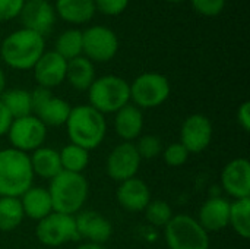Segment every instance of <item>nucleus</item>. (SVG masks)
Masks as SVG:
<instances>
[{"instance_id":"bb28decb","label":"nucleus","mask_w":250,"mask_h":249,"mask_svg":"<svg viewBox=\"0 0 250 249\" xmlns=\"http://www.w3.org/2000/svg\"><path fill=\"white\" fill-rule=\"evenodd\" d=\"M23 217L25 214L19 198L0 197V230L10 232L16 229L22 223Z\"/></svg>"},{"instance_id":"58836bf2","label":"nucleus","mask_w":250,"mask_h":249,"mask_svg":"<svg viewBox=\"0 0 250 249\" xmlns=\"http://www.w3.org/2000/svg\"><path fill=\"white\" fill-rule=\"evenodd\" d=\"M4 87H6V78H4L3 70L0 69V97H1V94L4 92Z\"/></svg>"},{"instance_id":"a878e982","label":"nucleus","mask_w":250,"mask_h":249,"mask_svg":"<svg viewBox=\"0 0 250 249\" xmlns=\"http://www.w3.org/2000/svg\"><path fill=\"white\" fill-rule=\"evenodd\" d=\"M229 225L243 239L250 238V198H240L230 204Z\"/></svg>"},{"instance_id":"5701e85b","label":"nucleus","mask_w":250,"mask_h":249,"mask_svg":"<svg viewBox=\"0 0 250 249\" xmlns=\"http://www.w3.org/2000/svg\"><path fill=\"white\" fill-rule=\"evenodd\" d=\"M29 161L34 175H38L42 179L51 181L63 170L60 163V154L53 148H47V147L37 148L29 156Z\"/></svg>"},{"instance_id":"4468645a","label":"nucleus","mask_w":250,"mask_h":249,"mask_svg":"<svg viewBox=\"0 0 250 249\" xmlns=\"http://www.w3.org/2000/svg\"><path fill=\"white\" fill-rule=\"evenodd\" d=\"M212 123L207 116L192 114L182 125L180 142L190 154H198L208 148L212 141Z\"/></svg>"},{"instance_id":"0eeeda50","label":"nucleus","mask_w":250,"mask_h":249,"mask_svg":"<svg viewBox=\"0 0 250 249\" xmlns=\"http://www.w3.org/2000/svg\"><path fill=\"white\" fill-rule=\"evenodd\" d=\"M130 85V100L136 107L154 109L167 101L170 95L168 79L157 72H145L129 84Z\"/></svg>"},{"instance_id":"f03ea898","label":"nucleus","mask_w":250,"mask_h":249,"mask_svg":"<svg viewBox=\"0 0 250 249\" xmlns=\"http://www.w3.org/2000/svg\"><path fill=\"white\" fill-rule=\"evenodd\" d=\"M64 125L70 144L79 145L88 151L97 148L104 141L107 132L104 114L97 112L89 104L72 107Z\"/></svg>"},{"instance_id":"1a4fd4ad","label":"nucleus","mask_w":250,"mask_h":249,"mask_svg":"<svg viewBox=\"0 0 250 249\" xmlns=\"http://www.w3.org/2000/svg\"><path fill=\"white\" fill-rule=\"evenodd\" d=\"M31 107L34 116L45 126L64 125L72 110L67 101L53 95L51 90L44 87H37L31 92Z\"/></svg>"},{"instance_id":"7ed1b4c3","label":"nucleus","mask_w":250,"mask_h":249,"mask_svg":"<svg viewBox=\"0 0 250 249\" xmlns=\"http://www.w3.org/2000/svg\"><path fill=\"white\" fill-rule=\"evenodd\" d=\"M32 181L28 154L12 147L0 150V197L19 198L32 186Z\"/></svg>"},{"instance_id":"473e14b6","label":"nucleus","mask_w":250,"mask_h":249,"mask_svg":"<svg viewBox=\"0 0 250 249\" xmlns=\"http://www.w3.org/2000/svg\"><path fill=\"white\" fill-rule=\"evenodd\" d=\"M227 0H190L192 7L204 16H217L226 7Z\"/></svg>"},{"instance_id":"dca6fc26","label":"nucleus","mask_w":250,"mask_h":249,"mask_svg":"<svg viewBox=\"0 0 250 249\" xmlns=\"http://www.w3.org/2000/svg\"><path fill=\"white\" fill-rule=\"evenodd\" d=\"M75 225L78 238H82L91 244L103 245L110 239L113 233L111 223L103 214L92 210L79 211L75 216Z\"/></svg>"},{"instance_id":"2f4dec72","label":"nucleus","mask_w":250,"mask_h":249,"mask_svg":"<svg viewBox=\"0 0 250 249\" xmlns=\"http://www.w3.org/2000/svg\"><path fill=\"white\" fill-rule=\"evenodd\" d=\"M161 154H163L164 161L168 166H171V167H180V166H183L188 161L189 156H190V153L185 148V145L182 142L170 144L166 150H163Z\"/></svg>"},{"instance_id":"e433bc0d","label":"nucleus","mask_w":250,"mask_h":249,"mask_svg":"<svg viewBox=\"0 0 250 249\" xmlns=\"http://www.w3.org/2000/svg\"><path fill=\"white\" fill-rule=\"evenodd\" d=\"M12 120H13L12 116L9 114V112L6 110V107H4L3 103L0 101V136H3V135L7 134Z\"/></svg>"},{"instance_id":"4be33fe9","label":"nucleus","mask_w":250,"mask_h":249,"mask_svg":"<svg viewBox=\"0 0 250 249\" xmlns=\"http://www.w3.org/2000/svg\"><path fill=\"white\" fill-rule=\"evenodd\" d=\"M56 15L69 23H86L89 22L97 9L94 0H56Z\"/></svg>"},{"instance_id":"f3484780","label":"nucleus","mask_w":250,"mask_h":249,"mask_svg":"<svg viewBox=\"0 0 250 249\" xmlns=\"http://www.w3.org/2000/svg\"><path fill=\"white\" fill-rule=\"evenodd\" d=\"M66 68L67 60H64L60 54L53 51H44L38 62L34 65V78L38 87L54 88L59 87L66 79Z\"/></svg>"},{"instance_id":"f257e3e1","label":"nucleus","mask_w":250,"mask_h":249,"mask_svg":"<svg viewBox=\"0 0 250 249\" xmlns=\"http://www.w3.org/2000/svg\"><path fill=\"white\" fill-rule=\"evenodd\" d=\"M44 51V37L25 28L9 34L0 44V59L18 70L32 69Z\"/></svg>"},{"instance_id":"ea45409f","label":"nucleus","mask_w":250,"mask_h":249,"mask_svg":"<svg viewBox=\"0 0 250 249\" xmlns=\"http://www.w3.org/2000/svg\"><path fill=\"white\" fill-rule=\"evenodd\" d=\"M168 3H180V1H185V0H166Z\"/></svg>"},{"instance_id":"72a5a7b5","label":"nucleus","mask_w":250,"mask_h":249,"mask_svg":"<svg viewBox=\"0 0 250 249\" xmlns=\"http://www.w3.org/2000/svg\"><path fill=\"white\" fill-rule=\"evenodd\" d=\"M95 9L104 15L116 16L126 10L129 0H94Z\"/></svg>"},{"instance_id":"6ab92c4d","label":"nucleus","mask_w":250,"mask_h":249,"mask_svg":"<svg viewBox=\"0 0 250 249\" xmlns=\"http://www.w3.org/2000/svg\"><path fill=\"white\" fill-rule=\"evenodd\" d=\"M230 217V203L221 197H212L207 200L201 210L198 223L207 232H218L229 226Z\"/></svg>"},{"instance_id":"cd10ccee","label":"nucleus","mask_w":250,"mask_h":249,"mask_svg":"<svg viewBox=\"0 0 250 249\" xmlns=\"http://www.w3.org/2000/svg\"><path fill=\"white\" fill-rule=\"evenodd\" d=\"M59 154H60L62 169L66 172L82 173L89 163V151L75 144H69L63 147V150L59 151Z\"/></svg>"},{"instance_id":"a19ab883","label":"nucleus","mask_w":250,"mask_h":249,"mask_svg":"<svg viewBox=\"0 0 250 249\" xmlns=\"http://www.w3.org/2000/svg\"><path fill=\"white\" fill-rule=\"evenodd\" d=\"M226 249H233V248H226Z\"/></svg>"},{"instance_id":"7c9ffc66","label":"nucleus","mask_w":250,"mask_h":249,"mask_svg":"<svg viewBox=\"0 0 250 249\" xmlns=\"http://www.w3.org/2000/svg\"><path fill=\"white\" fill-rule=\"evenodd\" d=\"M141 160H152L163 153L161 139L155 135H144L135 144Z\"/></svg>"},{"instance_id":"a211bd4d","label":"nucleus","mask_w":250,"mask_h":249,"mask_svg":"<svg viewBox=\"0 0 250 249\" xmlns=\"http://www.w3.org/2000/svg\"><path fill=\"white\" fill-rule=\"evenodd\" d=\"M117 201L119 204L132 213H139L146 208L151 201V191L148 185L139 178H130L125 182H120L117 188Z\"/></svg>"},{"instance_id":"f704fd0d","label":"nucleus","mask_w":250,"mask_h":249,"mask_svg":"<svg viewBox=\"0 0 250 249\" xmlns=\"http://www.w3.org/2000/svg\"><path fill=\"white\" fill-rule=\"evenodd\" d=\"M25 0H0V22H7L19 16Z\"/></svg>"},{"instance_id":"b1692460","label":"nucleus","mask_w":250,"mask_h":249,"mask_svg":"<svg viewBox=\"0 0 250 249\" xmlns=\"http://www.w3.org/2000/svg\"><path fill=\"white\" fill-rule=\"evenodd\" d=\"M66 79L75 90L88 91L92 82L95 81L94 63L85 56H79L72 60H67Z\"/></svg>"},{"instance_id":"423d86ee","label":"nucleus","mask_w":250,"mask_h":249,"mask_svg":"<svg viewBox=\"0 0 250 249\" xmlns=\"http://www.w3.org/2000/svg\"><path fill=\"white\" fill-rule=\"evenodd\" d=\"M164 236L168 249H208V232L196 219L188 214L173 216L164 226Z\"/></svg>"},{"instance_id":"2eb2a0df","label":"nucleus","mask_w":250,"mask_h":249,"mask_svg":"<svg viewBox=\"0 0 250 249\" xmlns=\"http://www.w3.org/2000/svg\"><path fill=\"white\" fill-rule=\"evenodd\" d=\"M223 189L233 198H250V163L246 158L231 160L221 172Z\"/></svg>"},{"instance_id":"c85d7f7f","label":"nucleus","mask_w":250,"mask_h":249,"mask_svg":"<svg viewBox=\"0 0 250 249\" xmlns=\"http://www.w3.org/2000/svg\"><path fill=\"white\" fill-rule=\"evenodd\" d=\"M54 51L64 60H72L82 56V31L67 29L62 32L56 40Z\"/></svg>"},{"instance_id":"c756f323","label":"nucleus","mask_w":250,"mask_h":249,"mask_svg":"<svg viewBox=\"0 0 250 249\" xmlns=\"http://www.w3.org/2000/svg\"><path fill=\"white\" fill-rule=\"evenodd\" d=\"M144 211H145L146 220L152 226H157V227H164L173 219L171 207L163 200L149 201V204L146 205Z\"/></svg>"},{"instance_id":"20e7f679","label":"nucleus","mask_w":250,"mask_h":249,"mask_svg":"<svg viewBox=\"0 0 250 249\" xmlns=\"http://www.w3.org/2000/svg\"><path fill=\"white\" fill-rule=\"evenodd\" d=\"M48 194L53 211L75 216L82 210L88 198V182L82 173L62 170L50 181Z\"/></svg>"},{"instance_id":"6e6552de","label":"nucleus","mask_w":250,"mask_h":249,"mask_svg":"<svg viewBox=\"0 0 250 249\" xmlns=\"http://www.w3.org/2000/svg\"><path fill=\"white\" fill-rule=\"evenodd\" d=\"M119 50L116 32L105 25H94L82 31V54L91 62H108Z\"/></svg>"},{"instance_id":"c9c22d12","label":"nucleus","mask_w":250,"mask_h":249,"mask_svg":"<svg viewBox=\"0 0 250 249\" xmlns=\"http://www.w3.org/2000/svg\"><path fill=\"white\" fill-rule=\"evenodd\" d=\"M237 122L240 125V128L245 132L250 131V103L245 101L240 104L239 110H237Z\"/></svg>"},{"instance_id":"9b49d317","label":"nucleus","mask_w":250,"mask_h":249,"mask_svg":"<svg viewBox=\"0 0 250 249\" xmlns=\"http://www.w3.org/2000/svg\"><path fill=\"white\" fill-rule=\"evenodd\" d=\"M35 235L38 241L45 247H60L63 244L79 239L75 225V216L50 213L47 217L38 222Z\"/></svg>"},{"instance_id":"393cba45","label":"nucleus","mask_w":250,"mask_h":249,"mask_svg":"<svg viewBox=\"0 0 250 249\" xmlns=\"http://www.w3.org/2000/svg\"><path fill=\"white\" fill-rule=\"evenodd\" d=\"M0 101L12 116V119H19L32 114L31 107V92L22 88L7 90L1 94Z\"/></svg>"},{"instance_id":"9d476101","label":"nucleus","mask_w":250,"mask_h":249,"mask_svg":"<svg viewBox=\"0 0 250 249\" xmlns=\"http://www.w3.org/2000/svg\"><path fill=\"white\" fill-rule=\"evenodd\" d=\"M12 144V148L28 154L42 147L47 136V126L34 114L13 119L6 134Z\"/></svg>"},{"instance_id":"ddd939ff","label":"nucleus","mask_w":250,"mask_h":249,"mask_svg":"<svg viewBox=\"0 0 250 249\" xmlns=\"http://www.w3.org/2000/svg\"><path fill=\"white\" fill-rule=\"evenodd\" d=\"M25 29L45 37L56 23V10L48 0H25L19 13Z\"/></svg>"},{"instance_id":"39448f33","label":"nucleus","mask_w":250,"mask_h":249,"mask_svg":"<svg viewBox=\"0 0 250 249\" xmlns=\"http://www.w3.org/2000/svg\"><path fill=\"white\" fill-rule=\"evenodd\" d=\"M89 106L101 114L116 113L130 103V85L120 76L104 75L95 78L88 90Z\"/></svg>"},{"instance_id":"f8f14e48","label":"nucleus","mask_w":250,"mask_h":249,"mask_svg":"<svg viewBox=\"0 0 250 249\" xmlns=\"http://www.w3.org/2000/svg\"><path fill=\"white\" fill-rule=\"evenodd\" d=\"M141 161L133 142H120L107 158V173L113 181L125 182L136 176Z\"/></svg>"},{"instance_id":"4c0bfd02","label":"nucleus","mask_w":250,"mask_h":249,"mask_svg":"<svg viewBox=\"0 0 250 249\" xmlns=\"http://www.w3.org/2000/svg\"><path fill=\"white\" fill-rule=\"evenodd\" d=\"M76 249H105L103 245H98V244H91V242H85L82 245H79Z\"/></svg>"},{"instance_id":"aec40b11","label":"nucleus","mask_w":250,"mask_h":249,"mask_svg":"<svg viewBox=\"0 0 250 249\" xmlns=\"http://www.w3.org/2000/svg\"><path fill=\"white\" fill-rule=\"evenodd\" d=\"M114 129H116V134L125 142H132L133 139H136L144 129L142 110L132 103L122 107L119 112H116Z\"/></svg>"},{"instance_id":"412c9836","label":"nucleus","mask_w":250,"mask_h":249,"mask_svg":"<svg viewBox=\"0 0 250 249\" xmlns=\"http://www.w3.org/2000/svg\"><path fill=\"white\" fill-rule=\"evenodd\" d=\"M21 205L23 214L32 220H42L50 213H53V204L48 189L31 186L23 195H21Z\"/></svg>"}]
</instances>
